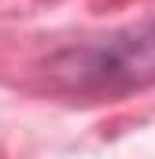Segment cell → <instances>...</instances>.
I'll use <instances>...</instances> for the list:
<instances>
[{
  "mask_svg": "<svg viewBox=\"0 0 155 159\" xmlns=\"http://www.w3.org/2000/svg\"><path fill=\"white\" fill-rule=\"evenodd\" d=\"M52 74L85 93H126L155 81V22L118 30L52 56Z\"/></svg>",
  "mask_w": 155,
  "mask_h": 159,
  "instance_id": "6da1fadb",
  "label": "cell"
}]
</instances>
